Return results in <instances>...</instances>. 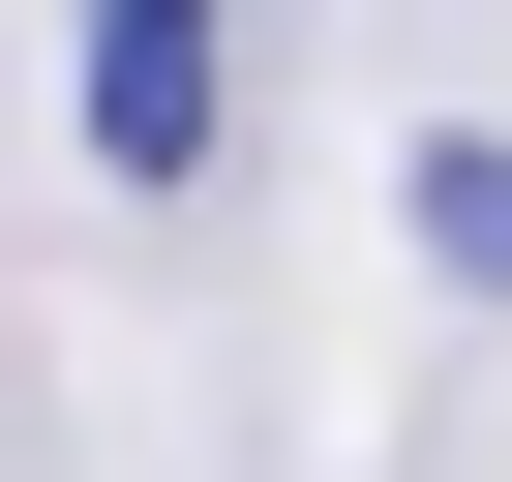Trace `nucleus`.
<instances>
[{"mask_svg": "<svg viewBox=\"0 0 512 482\" xmlns=\"http://www.w3.org/2000/svg\"><path fill=\"white\" fill-rule=\"evenodd\" d=\"M61 91H91V181H211V0H61Z\"/></svg>", "mask_w": 512, "mask_h": 482, "instance_id": "obj_1", "label": "nucleus"}, {"mask_svg": "<svg viewBox=\"0 0 512 482\" xmlns=\"http://www.w3.org/2000/svg\"><path fill=\"white\" fill-rule=\"evenodd\" d=\"M422 272H452V302H512V151H482V121L422 151Z\"/></svg>", "mask_w": 512, "mask_h": 482, "instance_id": "obj_2", "label": "nucleus"}]
</instances>
